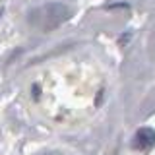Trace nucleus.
Returning a JSON list of instances; mask_svg holds the SVG:
<instances>
[{
    "mask_svg": "<svg viewBox=\"0 0 155 155\" xmlns=\"http://www.w3.org/2000/svg\"><path fill=\"white\" fill-rule=\"evenodd\" d=\"M151 145H155V130L140 128L134 136V147L136 149H149Z\"/></svg>",
    "mask_w": 155,
    "mask_h": 155,
    "instance_id": "f03ea898",
    "label": "nucleus"
},
{
    "mask_svg": "<svg viewBox=\"0 0 155 155\" xmlns=\"http://www.w3.org/2000/svg\"><path fill=\"white\" fill-rule=\"evenodd\" d=\"M39 14H41V16H39V18L35 16L33 19H35V23H37V25H41V29H45V31L58 27L68 18V10L64 6H54V4L48 6V8L39 10Z\"/></svg>",
    "mask_w": 155,
    "mask_h": 155,
    "instance_id": "f257e3e1",
    "label": "nucleus"
}]
</instances>
